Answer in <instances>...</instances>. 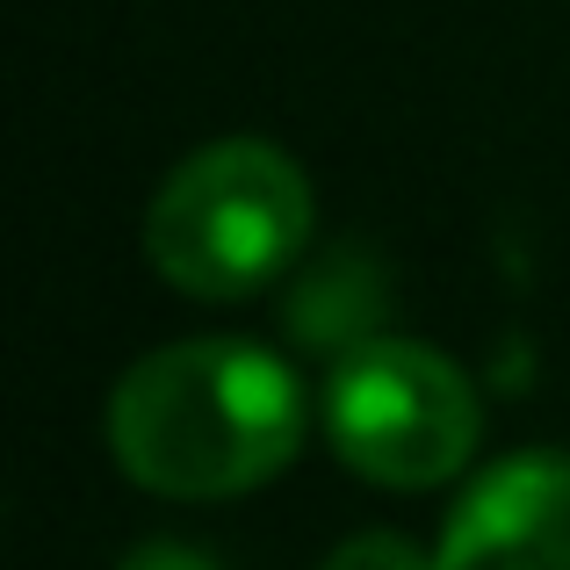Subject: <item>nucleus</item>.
Listing matches in <instances>:
<instances>
[{
  "mask_svg": "<svg viewBox=\"0 0 570 570\" xmlns=\"http://www.w3.org/2000/svg\"><path fill=\"white\" fill-rule=\"evenodd\" d=\"M325 570H441L433 557H419V542L390 528H368V534H347V542L325 557Z\"/></svg>",
  "mask_w": 570,
  "mask_h": 570,
  "instance_id": "5",
  "label": "nucleus"
},
{
  "mask_svg": "<svg viewBox=\"0 0 570 570\" xmlns=\"http://www.w3.org/2000/svg\"><path fill=\"white\" fill-rule=\"evenodd\" d=\"M311 181L282 145L217 138L188 153L145 209V261L195 304L253 296L304 253Z\"/></svg>",
  "mask_w": 570,
  "mask_h": 570,
  "instance_id": "2",
  "label": "nucleus"
},
{
  "mask_svg": "<svg viewBox=\"0 0 570 570\" xmlns=\"http://www.w3.org/2000/svg\"><path fill=\"white\" fill-rule=\"evenodd\" d=\"M116 570H217V557L195 549V542H145V549H130Z\"/></svg>",
  "mask_w": 570,
  "mask_h": 570,
  "instance_id": "6",
  "label": "nucleus"
},
{
  "mask_svg": "<svg viewBox=\"0 0 570 570\" xmlns=\"http://www.w3.org/2000/svg\"><path fill=\"white\" fill-rule=\"evenodd\" d=\"M109 455L159 499H238L275 484L304 441V383L253 340H174L109 390Z\"/></svg>",
  "mask_w": 570,
  "mask_h": 570,
  "instance_id": "1",
  "label": "nucleus"
},
{
  "mask_svg": "<svg viewBox=\"0 0 570 570\" xmlns=\"http://www.w3.org/2000/svg\"><path fill=\"white\" fill-rule=\"evenodd\" d=\"M476 390L419 340H354L325 376V441L383 491H433L476 455Z\"/></svg>",
  "mask_w": 570,
  "mask_h": 570,
  "instance_id": "3",
  "label": "nucleus"
},
{
  "mask_svg": "<svg viewBox=\"0 0 570 570\" xmlns=\"http://www.w3.org/2000/svg\"><path fill=\"white\" fill-rule=\"evenodd\" d=\"M441 570H570V455H505L441 520Z\"/></svg>",
  "mask_w": 570,
  "mask_h": 570,
  "instance_id": "4",
  "label": "nucleus"
}]
</instances>
